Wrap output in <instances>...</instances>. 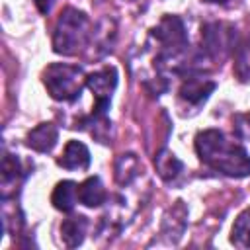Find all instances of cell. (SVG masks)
<instances>
[{
	"label": "cell",
	"mask_w": 250,
	"mask_h": 250,
	"mask_svg": "<svg viewBox=\"0 0 250 250\" xmlns=\"http://www.w3.org/2000/svg\"><path fill=\"white\" fill-rule=\"evenodd\" d=\"M203 2H209V4H221V6H229V4H232L234 0H203Z\"/></svg>",
	"instance_id": "obj_17"
},
{
	"label": "cell",
	"mask_w": 250,
	"mask_h": 250,
	"mask_svg": "<svg viewBox=\"0 0 250 250\" xmlns=\"http://www.w3.org/2000/svg\"><path fill=\"white\" fill-rule=\"evenodd\" d=\"M230 242L238 248H250V207L236 217L230 230Z\"/></svg>",
	"instance_id": "obj_15"
},
{
	"label": "cell",
	"mask_w": 250,
	"mask_h": 250,
	"mask_svg": "<svg viewBox=\"0 0 250 250\" xmlns=\"http://www.w3.org/2000/svg\"><path fill=\"white\" fill-rule=\"evenodd\" d=\"M78 201V186L72 180H62L55 186L51 193V203L62 213H70Z\"/></svg>",
	"instance_id": "obj_10"
},
{
	"label": "cell",
	"mask_w": 250,
	"mask_h": 250,
	"mask_svg": "<svg viewBox=\"0 0 250 250\" xmlns=\"http://www.w3.org/2000/svg\"><path fill=\"white\" fill-rule=\"evenodd\" d=\"M236 31L232 25L223 21H211L201 27V51L209 59H225L227 53L234 49Z\"/></svg>",
	"instance_id": "obj_4"
},
{
	"label": "cell",
	"mask_w": 250,
	"mask_h": 250,
	"mask_svg": "<svg viewBox=\"0 0 250 250\" xmlns=\"http://www.w3.org/2000/svg\"><path fill=\"white\" fill-rule=\"evenodd\" d=\"M141 172V162L137 154L125 152L115 160V182L119 186H129Z\"/></svg>",
	"instance_id": "obj_14"
},
{
	"label": "cell",
	"mask_w": 250,
	"mask_h": 250,
	"mask_svg": "<svg viewBox=\"0 0 250 250\" xmlns=\"http://www.w3.org/2000/svg\"><path fill=\"white\" fill-rule=\"evenodd\" d=\"M154 166H156V172L158 176L164 180V182H174L182 172H184V164L180 162V158L170 152L168 148L160 150L156 156H154Z\"/></svg>",
	"instance_id": "obj_13"
},
{
	"label": "cell",
	"mask_w": 250,
	"mask_h": 250,
	"mask_svg": "<svg viewBox=\"0 0 250 250\" xmlns=\"http://www.w3.org/2000/svg\"><path fill=\"white\" fill-rule=\"evenodd\" d=\"M59 141V129L53 123H39L27 133V146L35 152H51Z\"/></svg>",
	"instance_id": "obj_6"
},
{
	"label": "cell",
	"mask_w": 250,
	"mask_h": 250,
	"mask_svg": "<svg viewBox=\"0 0 250 250\" xmlns=\"http://www.w3.org/2000/svg\"><path fill=\"white\" fill-rule=\"evenodd\" d=\"M217 88V84L209 78H203V76H197L195 72L188 74L180 86V100L186 102L188 105L191 107H199L201 104H205V100L209 98V94Z\"/></svg>",
	"instance_id": "obj_5"
},
{
	"label": "cell",
	"mask_w": 250,
	"mask_h": 250,
	"mask_svg": "<svg viewBox=\"0 0 250 250\" xmlns=\"http://www.w3.org/2000/svg\"><path fill=\"white\" fill-rule=\"evenodd\" d=\"M246 121H248V127H250V113L246 115Z\"/></svg>",
	"instance_id": "obj_18"
},
{
	"label": "cell",
	"mask_w": 250,
	"mask_h": 250,
	"mask_svg": "<svg viewBox=\"0 0 250 250\" xmlns=\"http://www.w3.org/2000/svg\"><path fill=\"white\" fill-rule=\"evenodd\" d=\"M90 39V20L76 8H64L53 31V51L59 55H76Z\"/></svg>",
	"instance_id": "obj_2"
},
{
	"label": "cell",
	"mask_w": 250,
	"mask_h": 250,
	"mask_svg": "<svg viewBox=\"0 0 250 250\" xmlns=\"http://www.w3.org/2000/svg\"><path fill=\"white\" fill-rule=\"evenodd\" d=\"M86 229H88V219L84 215H72V217L64 219L61 225V236H62L64 246H68V248L80 246L84 240Z\"/></svg>",
	"instance_id": "obj_11"
},
{
	"label": "cell",
	"mask_w": 250,
	"mask_h": 250,
	"mask_svg": "<svg viewBox=\"0 0 250 250\" xmlns=\"http://www.w3.org/2000/svg\"><path fill=\"white\" fill-rule=\"evenodd\" d=\"M43 84L49 96L57 102H74L80 98L82 88L86 86L84 70L76 64L51 62L43 70Z\"/></svg>",
	"instance_id": "obj_3"
},
{
	"label": "cell",
	"mask_w": 250,
	"mask_h": 250,
	"mask_svg": "<svg viewBox=\"0 0 250 250\" xmlns=\"http://www.w3.org/2000/svg\"><path fill=\"white\" fill-rule=\"evenodd\" d=\"M105 199H107V191H105V188L98 176H90L78 186V201L82 205L100 207Z\"/></svg>",
	"instance_id": "obj_9"
},
{
	"label": "cell",
	"mask_w": 250,
	"mask_h": 250,
	"mask_svg": "<svg viewBox=\"0 0 250 250\" xmlns=\"http://www.w3.org/2000/svg\"><path fill=\"white\" fill-rule=\"evenodd\" d=\"M195 152L199 160L215 172L230 178L250 176V156L246 148L230 141L219 129H205L195 135Z\"/></svg>",
	"instance_id": "obj_1"
},
{
	"label": "cell",
	"mask_w": 250,
	"mask_h": 250,
	"mask_svg": "<svg viewBox=\"0 0 250 250\" xmlns=\"http://www.w3.org/2000/svg\"><path fill=\"white\" fill-rule=\"evenodd\" d=\"M55 2H57V0H35V6L39 8L41 14H49L51 8L55 6Z\"/></svg>",
	"instance_id": "obj_16"
},
{
	"label": "cell",
	"mask_w": 250,
	"mask_h": 250,
	"mask_svg": "<svg viewBox=\"0 0 250 250\" xmlns=\"http://www.w3.org/2000/svg\"><path fill=\"white\" fill-rule=\"evenodd\" d=\"M57 162L64 170H88V166H90V150L80 141H68L64 150H62V156Z\"/></svg>",
	"instance_id": "obj_7"
},
{
	"label": "cell",
	"mask_w": 250,
	"mask_h": 250,
	"mask_svg": "<svg viewBox=\"0 0 250 250\" xmlns=\"http://www.w3.org/2000/svg\"><path fill=\"white\" fill-rule=\"evenodd\" d=\"M234 72L240 80H250V27L244 31L242 37L236 33L234 41Z\"/></svg>",
	"instance_id": "obj_12"
},
{
	"label": "cell",
	"mask_w": 250,
	"mask_h": 250,
	"mask_svg": "<svg viewBox=\"0 0 250 250\" xmlns=\"http://www.w3.org/2000/svg\"><path fill=\"white\" fill-rule=\"evenodd\" d=\"M21 164L18 156L4 154L2 158V199H8L16 195V186L21 182Z\"/></svg>",
	"instance_id": "obj_8"
}]
</instances>
